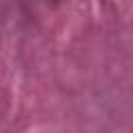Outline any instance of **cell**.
<instances>
[]
</instances>
